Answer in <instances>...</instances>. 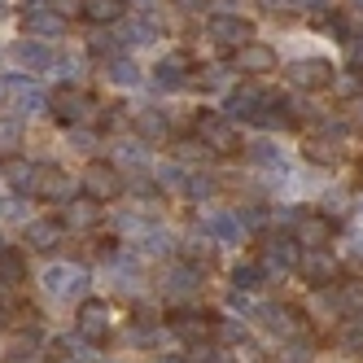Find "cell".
<instances>
[{
	"instance_id": "6da1fadb",
	"label": "cell",
	"mask_w": 363,
	"mask_h": 363,
	"mask_svg": "<svg viewBox=\"0 0 363 363\" xmlns=\"http://www.w3.org/2000/svg\"><path fill=\"white\" fill-rule=\"evenodd\" d=\"M79 189H84V197H92V201H114V197H123V189H127V179H123V171L114 167V162H92L84 175H79Z\"/></svg>"
},
{
	"instance_id": "7a4b0ae2",
	"label": "cell",
	"mask_w": 363,
	"mask_h": 363,
	"mask_svg": "<svg viewBox=\"0 0 363 363\" xmlns=\"http://www.w3.org/2000/svg\"><path fill=\"white\" fill-rule=\"evenodd\" d=\"M298 263H302V245L294 237H272L263 245V258H258L263 280H284V272H294Z\"/></svg>"
},
{
	"instance_id": "3957f363",
	"label": "cell",
	"mask_w": 363,
	"mask_h": 363,
	"mask_svg": "<svg viewBox=\"0 0 363 363\" xmlns=\"http://www.w3.org/2000/svg\"><path fill=\"white\" fill-rule=\"evenodd\" d=\"M284 79H289L294 88H302V92H324V88H333L337 70H333L328 57H302V62H294L289 70H284Z\"/></svg>"
},
{
	"instance_id": "277c9868",
	"label": "cell",
	"mask_w": 363,
	"mask_h": 363,
	"mask_svg": "<svg viewBox=\"0 0 363 363\" xmlns=\"http://www.w3.org/2000/svg\"><path fill=\"white\" fill-rule=\"evenodd\" d=\"M48 114H53L62 127H79L92 114V96L84 88H57L53 96H48Z\"/></svg>"
},
{
	"instance_id": "5b68a950",
	"label": "cell",
	"mask_w": 363,
	"mask_h": 363,
	"mask_svg": "<svg viewBox=\"0 0 363 363\" xmlns=\"http://www.w3.org/2000/svg\"><path fill=\"white\" fill-rule=\"evenodd\" d=\"M197 136L211 145L215 153H237L241 149V136H237V127H232L228 114H211V110H201L197 114Z\"/></svg>"
},
{
	"instance_id": "8992f818",
	"label": "cell",
	"mask_w": 363,
	"mask_h": 363,
	"mask_svg": "<svg viewBox=\"0 0 363 363\" xmlns=\"http://www.w3.org/2000/svg\"><path fill=\"white\" fill-rule=\"evenodd\" d=\"M206 35H211V44H219V48H241V44H250L254 27L241 13H211L206 18Z\"/></svg>"
},
{
	"instance_id": "52a82bcc",
	"label": "cell",
	"mask_w": 363,
	"mask_h": 363,
	"mask_svg": "<svg viewBox=\"0 0 363 363\" xmlns=\"http://www.w3.org/2000/svg\"><path fill=\"white\" fill-rule=\"evenodd\" d=\"M0 96H5L18 114H35V110L48 106V96L35 88L31 74H9V79H0Z\"/></svg>"
},
{
	"instance_id": "ba28073f",
	"label": "cell",
	"mask_w": 363,
	"mask_h": 363,
	"mask_svg": "<svg viewBox=\"0 0 363 363\" xmlns=\"http://www.w3.org/2000/svg\"><path fill=\"white\" fill-rule=\"evenodd\" d=\"M74 328H79V337L88 346H101L110 337V306L101 298H88L79 302V311H74Z\"/></svg>"
},
{
	"instance_id": "9c48e42d",
	"label": "cell",
	"mask_w": 363,
	"mask_h": 363,
	"mask_svg": "<svg viewBox=\"0 0 363 363\" xmlns=\"http://www.w3.org/2000/svg\"><path fill=\"white\" fill-rule=\"evenodd\" d=\"M9 57H13V66H18L22 74H44V70H53V66H57V53H53V48H48L44 40H35V35L18 40V44L9 48Z\"/></svg>"
},
{
	"instance_id": "30bf717a",
	"label": "cell",
	"mask_w": 363,
	"mask_h": 363,
	"mask_svg": "<svg viewBox=\"0 0 363 363\" xmlns=\"http://www.w3.org/2000/svg\"><path fill=\"white\" fill-rule=\"evenodd\" d=\"M333 232H337L333 219L311 215V211H294V241H298L302 250H324V245L333 241Z\"/></svg>"
},
{
	"instance_id": "8fae6325",
	"label": "cell",
	"mask_w": 363,
	"mask_h": 363,
	"mask_svg": "<svg viewBox=\"0 0 363 363\" xmlns=\"http://www.w3.org/2000/svg\"><path fill=\"white\" fill-rule=\"evenodd\" d=\"M298 272L306 276L311 289H328V284H337V276H342V263H337L328 250H302Z\"/></svg>"
},
{
	"instance_id": "7c38bea8",
	"label": "cell",
	"mask_w": 363,
	"mask_h": 363,
	"mask_svg": "<svg viewBox=\"0 0 363 363\" xmlns=\"http://www.w3.org/2000/svg\"><path fill=\"white\" fill-rule=\"evenodd\" d=\"M171 333L179 337V342H189V346H201V342H211L215 320L206 315V311H197V306H184V311L171 315Z\"/></svg>"
},
{
	"instance_id": "4fadbf2b",
	"label": "cell",
	"mask_w": 363,
	"mask_h": 363,
	"mask_svg": "<svg viewBox=\"0 0 363 363\" xmlns=\"http://www.w3.org/2000/svg\"><path fill=\"white\" fill-rule=\"evenodd\" d=\"M193 53L189 48H175V53H167L158 66H153V79H158V88H189V74H193Z\"/></svg>"
},
{
	"instance_id": "5bb4252c",
	"label": "cell",
	"mask_w": 363,
	"mask_h": 363,
	"mask_svg": "<svg viewBox=\"0 0 363 363\" xmlns=\"http://www.w3.org/2000/svg\"><path fill=\"white\" fill-rule=\"evenodd\" d=\"M0 179H5L18 197H35V189H40V167L27 162V158H18V153H9V158L0 162Z\"/></svg>"
},
{
	"instance_id": "9a60e30c",
	"label": "cell",
	"mask_w": 363,
	"mask_h": 363,
	"mask_svg": "<svg viewBox=\"0 0 363 363\" xmlns=\"http://www.w3.org/2000/svg\"><path fill=\"white\" fill-rule=\"evenodd\" d=\"M267 106V92L258 88V84H237L228 96H223V114L228 118H245V123H254V114Z\"/></svg>"
},
{
	"instance_id": "2e32d148",
	"label": "cell",
	"mask_w": 363,
	"mask_h": 363,
	"mask_svg": "<svg viewBox=\"0 0 363 363\" xmlns=\"http://www.w3.org/2000/svg\"><path fill=\"white\" fill-rule=\"evenodd\" d=\"M74 193H79V179H74L70 171H57V167H40V189H35V197H44V201H70Z\"/></svg>"
},
{
	"instance_id": "e0dca14e",
	"label": "cell",
	"mask_w": 363,
	"mask_h": 363,
	"mask_svg": "<svg viewBox=\"0 0 363 363\" xmlns=\"http://www.w3.org/2000/svg\"><path fill=\"white\" fill-rule=\"evenodd\" d=\"M27 245L35 254H57L66 245V223L62 219H35V223H27Z\"/></svg>"
},
{
	"instance_id": "ac0fdd59",
	"label": "cell",
	"mask_w": 363,
	"mask_h": 363,
	"mask_svg": "<svg viewBox=\"0 0 363 363\" xmlns=\"http://www.w3.org/2000/svg\"><path fill=\"white\" fill-rule=\"evenodd\" d=\"M276 66H280V57H276V48H272V44L250 40V44L237 48V70H245V74H272Z\"/></svg>"
},
{
	"instance_id": "d6986e66",
	"label": "cell",
	"mask_w": 363,
	"mask_h": 363,
	"mask_svg": "<svg viewBox=\"0 0 363 363\" xmlns=\"http://www.w3.org/2000/svg\"><path fill=\"white\" fill-rule=\"evenodd\" d=\"M84 267H70V263H57V267H48L44 272V289L53 294V298H70V294H84Z\"/></svg>"
},
{
	"instance_id": "ffe728a7",
	"label": "cell",
	"mask_w": 363,
	"mask_h": 363,
	"mask_svg": "<svg viewBox=\"0 0 363 363\" xmlns=\"http://www.w3.org/2000/svg\"><path fill=\"white\" fill-rule=\"evenodd\" d=\"M132 127H136V140H145V145H171L175 140V132H171V123H167L162 110H140L132 118Z\"/></svg>"
},
{
	"instance_id": "44dd1931",
	"label": "cell",
	"mask_w": 363,
	"mask_h": 363,
	"mask_svg": "<svg viewBox=\"0 0 363 363\" xmlns=\"http://www.w3.org/2000/svg\"><path fill=\"white\" fill-rule=\"evenodd\" d=\"M62 223H66V232H92L101 223V201H92V197H70Z\"/></svg>"
},
{
	"instance_id": "7402d4cb",
	"label": "cell",
	"mask_w": 363,
	"mask_h": 363,
	"mask_svg": "<svg viewBox=\"0 0 363 363\" xmlns=\"http://www.w3.org/2000/svg\"><path fill=\"white\" fill-rule=\"evenodd\" d=\"M206 232H211L215 245H241V237H245L237 211H211L206 215Z\"/></svg>"
},
{
	"instance_id": "603a6c76",
	"label": "cell",
	"mask_w": 363,
	"mask_h": 363,
	"mask_svg": "<svg viewBox=\"0 0 363 363\" xmlns=\"http://www.w3.org/2000/svg\"><path fill=\"white\" fill-rule=\"evenodd\" d=\"M201 276H206V272H201L197 263L179 258V263L167 272V294H171V298H193V294L201 289Z\"/></svg>"
},
{
	"instance_id": "cb8c5ba5",
	"label": "cell",
	"mask_w": 363,
	"mask_h": 363,
	"mask_svg": "<svg viewBox=\"0 0 363 363\" xmlns=\"http://www.w3.org/2000/svg\"><path fill=\"white\" fill-rule=\"evenodd\" d=\"M66 27H70V22L57 18L53 9H31L27 18H22V31H27V35H40V40H57V35H66Z\"/></svg>"
},
{
	"instance_id": "d4e9b609",
	"label": "cell",
	"mask_w": 363,
	"mask_h": 363,
	"mask_svg": "<svg viewBox=\"0 0 363 363\" xmlns=\"http://www.w3.org/2000/svg\"><path fill=\"white\" fill-rule=\"evenodd\" d=\"M342 140H333L328 132H320V136H311L306 145H302V153H306V158L311 162H315V167H337V162H342Z\"/></svg>"
},
{
	"instance_id": "484cf974",
	"label": "cell",
	"mask_w": 363,
	"mask_h": 363,
	"mask_svg": "<svg viewBox=\"0 0 363 363\" xmlns=\"http://www.w3.org/2000/svg\"><path fill=\"white\" fill-rule=\"evenodd\" d=\"M258 315H263L267 320V328L272 333H280V337H302V315H298V311L294 306H263V311H258Z\"/></svg>"
},
{
	"instance_id": "4316f807",
	"label": "cell",
	"mask_w": 363,
	"mask_h": 363,
	"mask_svg": "<svg viewBox=\"0 0 363 363\" xmlns=\"http://www.w3.org/2000/svg\"><path fill=\"white\" fill-rule=\"evenodd\" d=\"M171 153H175V162L179 167H193V162H211V145H206L201 136H175L171 140Z\"/></svg>"
},
{
	"instance_id": "83f0119b",
	"label": "cell",
	"mask_w": 363,
	"mask_h": 363,
	"mask_svg": "<svg viewBox=\"0 0 363 363\" xmlns=\"http://www.w3.org/2000/svg\"><path fill=\"white\" fill-rule=\"evenodd\" d=\"M123 13H127V0H84V18L96 22V27H114Z\"/></svg>"
},
{
	"instance_id": "f1b7e54d",
	"label": "cell",
	"mask_w": 363,
	"mask_h": 363,
	"mask_svg": "<svg viewBox=\"0 0 363 363\" xmlns=\"http://www.w3.org/2000/svg\"><path fill=\"white\" fill-rule=\"evenodd\" d=\"M106 79H110L114 88H136V84H140V66H136L132 57H110V62H106Z\"/></svg>"
},
{
	"instance_id": "f546056e",
	"label": "cell",
	"mask_w": 363,
	"mask_h": 363,
	"mask_svg": "<svg viewBox=\"0 0 363 363\" xmlns=\"http://www.w3.org/2000/svg\"><path fill=\"white\" fill-rule=\"evenodd\" d=\"M0 280L13 284V289L27 280V258H22L18 250H0Z\"/></svg>"
},
{
	"instance_id": "4dcf8cb0",
	"label": "cell",
	"mask_w": 363,
	"mask_h": 363,
	"mask_svg": "<svg viewBox=\"0 0 363 363\" xmlns=\"http://www.w3.org/2000/svg\"><path fill=\"white\" fill-rule=\"evenodd\" d=\"M337 306H342V315H354V320H363V280H350V284H342V294H337Z\"/></svg>"
},
{
	"instance_id": "1f68e13d",
	"label": "cell",
	"mask_w": 363,
	"mask_h": 363,
	"mask_svg": "<svg viewBox=\"0 0 363 363\" xmlns=\"http://www.w3.org/2000/svg\"><path fill=\"white\" fill-rule=\"evenodd\" d=\"M258 284H263V267H258V263H237V267H232V289L254 294Z\"/></svg>"
},
{
	"instance_id": "d6a6232c",
	"label": "cell",
	"mask_w": 363,
	"mask_h": 363,
	"mask_svg": "<svg viewBox=\"0 0 363 363\" xmlns=\"http://www.w3.org/2000/svg\"><path fill=\"white\" fill-rule=\"evenodd\" d=\"M250 158L258 162V167H267V171H276V175H284V153L272 145V140H258L254 149H250Z\"/></svg>"
},
{
	"instance_id": "836d02e7",
	"label": "cell",
	"mask_w": 363,
	"mask_h": 363,
	"mask_svg": "<svg viewBox=\"0 0 363 363\" xmlns=\"http://www.w3.org/2000/svg\"><path fill=\"white\" fill-rule=\"evenodd\" d=\"M118 40H123V35H114L110 27H96V31L88 35V48H92L96 57H106V62H110V57H118Z\"/></svg>"
},
{
	"instance_id": "e575fe53",
	"label": "cell",
	"mask_w": 363,
	"mask_h": 363,
	"mask_svg": "<svg viewBox=\"0 0 363 363\" xmlns=\"http://www.w3.org/2000/svg\"><path fill=\"white\" fill-rule=\"evenodd\" d=\"M158 31H162V27H158L153 18H136L132 27H127V35H123V40H127V44H140V48H145V44H153V40H158Z\"/></svg>"
},
{
	"instance_id": "d590c367",
	"label": "cell",
	"mask_w": 363,
	"mask_h": 363,
	"mask_svg": "<svg viewBox=\"0 0 363 363\" xmlns=\"http://www.w3.org/2000/svg\"><path fill=\"white\" fill-rule=\"evenodd\" d=\"M145 162V145L140 140H118V149H114V167L123 171V167H140Z\"/></svg>"
},
{
	"instance_id": "8d00e7d4",
	"label": "cell",
	"mask_w": 363,
	"mask_h": 363,
	"mask_svg": "<svg viewBox=\"0 0 363 363\" xmlns=\"http://www.w3.org/2000/svg\"><path fill=\"white\" fill-rule=\"evenodd\" d=\"M184 179H189V171L179 167V162L158 167V189H184Z\"/></svg>"
},
{
	"instance_id": "74e56055",
	"label": "cell",
	"mask_w": 363,
	"mask_h": 363,
	"mask_svg": "<svg viewBox=\"0 0 363 363\" xmlns=\"http://www.w3.org/2000/svg\"><path fill=\"white\" fill-rule=\"evenodd\" d=\"M215 189H219L215 175H189V179H184V193H189V197H211Z\"/></svg>"
},
{
	"instance_id": "f35d334b",
	"label": "cell",
	"mask_w": 363,
	"mask_h": 363,
	"mask_svg": "<svg viewBox=\"0 0 363 363\" xmlns=\"http://www.w3.org/2000/svg\"><path fill=\"white\" fill-rule=\"evenodd\" d=\"M333 84H337V92H342V96H363V70L350 66V74H342V79H333Z\"/></svg>"
},
{
	"instance_id": "ab89813d",
	"label": "cell",
	"mask_w": 363,
	"mask_h": 363,
	"mask_svg": "<svg viewBox=\"0 0 363 363\" xmlns=\"http://www.w3.org/2000/svg\"><path fill=\"white\" fill-rule=\"evenodd\" d=\"M189 363H228V354H223L219 346H211V342H201V346H193Z\"/></svg>"
},
{
	"instance_id": "60d3db41",
	"label": "cell",
	"mask_w": 363,
	"mask_h": 363,
	"mask_svg": "<svg viewBox=\"0 0 363 363\" xmlns=\"http://www.w3.org/2000/svg\"><path fill=\"white\" fill-rule=\"evenodd\" d=\"M237 219H241V228H254V232L267 228V211H263V206H245V211H237Z\"/></svg>"
},
{
	"instance_id": "b9f144b4",
	"label": "cell",
	"mask_w": 363,
	"mask_h": 363,
	"mask_svg": "<svg viewBox=\"0 0 363 363\" xmlns=\"http://www.w3.org/2000/svg\"><path fill=\"white\" fill-rule=\"evenodd\" d=\"M48 9L70 22V18H84V0H48Z\"/></svg>"
},
{
	"instance_id": "7bdbcfd3",
	"label": "cell",
	"mask_w": 363,
	"mask_h": 363,
	"mask_svg": "<svg viewBox=\"0 0 363 363\" xmlns=\"http://www.w3.org/2000/svg\"><path fill=\"white\" fill-rule=\"evenodd\" d=\"M145 254H167L171 250V237H167V232H158V228H153V232H145Z\"/></svg>"
},
{
	"instance_id": "ee69618b",
	"label": "cell",
	"mask_w": 363,
	"mask_h": 363,
	"mask_svg": "<svg viewBox=\"0 0 363 363\" xmlns=\"http://www.w3.org/2000/svg\"><path fill=\"white\" fill-rule=\"evenodd\" d=\"M18 136H22V123H18V118H5V123H0V145H5V149H13Z\"/></svg>"
},
{
	"instance_id": "f6af8a7d",
	"label": "cell",
	"mask_w": 363,
	"mask_h": 363,
	"mask_svg": "<svg viewBox=\"0 0 363 363\" xmlns=\"http://www.w3.org/2000/svg\"><path fill=\"white\" fill-rule=\"evenodd\" d=\"M9 363H40V359H35V350H31V342H27V337H22V342H18V350L9 354Z\"/></svg>"
},
{
	"instance_id": "bcb514c9",
	"label": "cell",
	"mask_w": 363,
	"mask_h": 363,
	"mask_svg": "<svg viewBox=\"0 0 363 363\" xmlns=\"http://www.w3.org/2000/svg\"><path fill=\"white\" fill-rule=\"evenodd\" d=\"M346 57H350V66H354V70L363 66V40H359V35H350V40H346Z\"/></svg>"
},
{
	"instance_id": "7dc6e473",
	"label": "cell",
	"mask_w": 363,
	"mask_h": 363,
	"mask_svg": "<svg viewBox=\"0 0 363 363\" xmlns=\"http://www.w3.org/2000/svg\"><path fill=\"white\" fill-rule=\"evenodd\" d=\"M228 306H232V311H241V315H254V302H250V298H245L241 289H232V298H228Z\"/></svg>"
},
{
	"instance_id": "c3c4849f",
	"label": "cell",
	"mask_w": 363,
	"mask_h": 363,
	"mask_svg": "<svg viewBox=\"0 0 363 363\" xmlns=\"http://www.w3.org/2000/svg\"><path fill=\"white\" fill-rule=\"evenodd\" d=\"M342 346H346L350 354H363V328H350V333H346V342H342Z\"/></svg>"
},
{
	"instance_id": "681fc988",
	"label": "cell",
	"mask_w": 363,
	"mask_h": 363,
	"mask_svg": "<svg viewBox=\"0 0 363 363\" xmlns=\"http://www.w3.org/2000/svg\"><path fill=\"white\" fill-rule=\"evenodd\" d=\"M284 363H311V350H306L302 342H294V346H289V354H284Z\"/></svg>"
},
{
	"instance_id": "f907efd6",
	"label": "cell",
	"mask_w": 363,
	"mask_h": 363,
	"mask_svg": "<svg viewBox=\"0 0 363 363\" xmlns=\"http://www.w3.org/2000/svg\"><path fill=\"white\" fill-rule=\"evenodd\" d=\"M219 333H223V342H245V328L241 324H223Z\"/></svg>"
},
{
	"instance_id": "816d5d0a",
	"label": "cell",
	"mask_w": 363,
	"mask_h": 363,
	"mask_svg": "<svg viewBox=\"0 0 363 363\" xmlns=\"http://www.w3.org/2000/svg\"><path fill=\"white\" fill-rule=\"evenodd\" d=\"M263 9H267V13H289L294 0H263Z\"/></svg>"
},
{
	"instance_id": "f5cc1de1",
	"label": "cell",
	"mask_w": 363,
	"mask_h": 363,
	"mask_svg": "<svg viewBox=\"0 0 363 363\" xmlns=\"http://www.w3.org/2000/svg\"><path fill=\"white\" fill-rule=\"evenodd\" d=\"M9 306H13V284L0 280V311H9Z\"/></svg>"
},
{
	"instance_id": "db71d44e",
	"label": "cell",
	"mask_w": 363,
	"mask_h": 363,
	"mask_svg": "<svg viewBox=\"0 0 363 363\" xmlns=\"http://www.w3.org/2000/svg\"><path fill=\"white\" fill-rule=\"evenodd\" d=\"M175 9H184V13H201V9H206V0H175Z\"/></svg>"
},
{
	"instance_id": "11a10c76",
	"label": "cell",
	"mask_w": 363,
	"mask_h": 363,
	"mask_svg": "<svg viewBox=\"0 0 363 363\" xmlns=\"http://www.w3.org/2000/svg\"><path fill=\"white\" fill-rule=\"evenodd\" d=\"M162 363H189V359H175V354H167V359H162Z\"/></svg>"
},
{
	"instance_id": "9f6ffc18",
	"label": "cell",
	"mask_w": 363,
	"mask_h": 363,
	"mask_svg": "<svg viewBox=\"0 0 363 363\" xmlns=\"http://www.w3.org/2000/svg\"><path fill=\"white\" fill-rule=\"evenodd\" d=\"M350 9H359V13H363V0H350Z\"/></svg>"
},
{
	"instance_id": "6f0895ef",
	"label": "cell",
	"mask_w": 363,
	"mask_h": 363,
	"mask_svg": "<svg viewBox=\"0 0 363 363\" xmlns=\"http://www.w3.org/2000/svg\"><path fill=\"white\" fill-rule=\"evenodd\" d=\"M0 13H5V0H0Z\"/></svg>"
},
{
	"instance_id": "680465c9",
	"label": "cell",
	"mask_w": 363,
	"mask_h": 363,
	"mask_svg": "<svg viewBox=\"0 0 363 363\" xmlns=\"http://www.w3.org/2000/svg\"><path fill=\"white\" fill-rule=\"evenodd\" d=\"M0 250H5V241H0Z\"/></svg>"
},
{
	"instance_id": "91938a15",
	"label": "cell",
	"mask_w": 363,
	"mask_h": 363,
	"mask_svg": "<svg viewBox=\"0 0 363 363\" xmlns=\"http://www.w3.org/2000/svg\"><path fill=\"white\" fill-rule=\"evenodd\" d=\"M359 171H363V162H359Z\"/></svg>"
}]
</instances>
